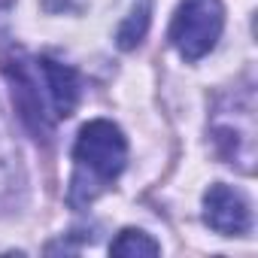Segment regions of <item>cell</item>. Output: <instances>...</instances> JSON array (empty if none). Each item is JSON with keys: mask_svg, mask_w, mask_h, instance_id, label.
<instances>
[{"mask_svg": "<svg viewBox=\"0 0 258 258\" xmlns=\"http://www.w3.org/2000/svg\"><path fill=\"white\" fill-rule=\"evenodd\" d=\"M73 161H76V173L70 182V204L85 207L124 170L127 140L121 127L112 124L109 118H94L82 124L73 146Z\"/></svg>", "mask_w": 258, "mask_h": 258, "instance_id": "1", "label": "cell"}, {"mask_svg": "<svg viewBox=\"0 0 258 258\" xmlns=\"http://www.w3.org/2000/svg\"><path fill=\"white\" fill-rule=\"evenodd\" d=\"M222 28H225L222 0H182L170 25V40L185 61H198L219 43Z\"/></svg>", "mask_w": 258, "mask_h": 258, "instance_id": "2", "label": "cell"}, {"mask_svg": "<svg viewBox=\"0 0 258 258\" xmlns=\"http://www.w3.org/2000/svg\"><path fill=\"white\" fill-rule=\"evenodd\" d=\"M7 76L13 82V94H16V106L19 115L25 118V124L34 134H49V112H46V91H40V70L37 61H7Z\"/></svg>", "mask_w": 258, "mask_h": 258, "instance_id": "3", "label": "cell"}, {"mask_svg": "<svg viewBox=\"0 0 258 258\" xmlns=\"http://www.w3.org/2000/svg\"><path fill=\"white\" fill-rule=\"evenodd\" d=\"M204 219L213 231L225 237H237L249 231V201L231 185H210L204 195Z\"/></svg>", "mask_w": 258, "mask_h": 258, "instance_id": "4", "label": "cell"}, {"mask_svg": "<svg viewBox=\"0 0 258 258\" xmlns=\"http://www.w3.org/2000/svg\"><path fill=\"white\" fill-rule=\"evenodd\" d=\"M37 70H40V79H43V88H46V100L52 106V115L55 118L73 115V109L79 103V76H76V70L67 67V64H58L49 55L37 58Z\"/></svg>", "mask_w": 258, "mask_h": 258, "instance_id": "5", "label": "cell"}, {"mask_svg": "<svg viewBox=\"0 0 258 258\" xmlns=\"http://www.w3.org/2000/svg\"><path fill=\"white\" fill-rule=\"evenodd\" d=\"M22 179V164H19V149L10 134V124L0 112V198H7Z\"/></svg>", "mask_w": 258, "mask_h": 258, "instance_id": "6", "label": "cell"}, {"mask_svg": "<svg viewBox=\"0 0 258 258\" xmlns=\"http://www.w3.org/2000/svg\"><path fill=\"white\" fill-rule=\"evenodd\" d=\"M149 19H152V0H137V7L131 10V16H127L118 28V49H134L146 31H149Z\"/></svg>", "mask_w": 258, "mask_h": 258, "instance_id": "7", "label": "cell"}, {"mask_svg": "<svg viewBox=\"0 0 258 258\" xmlns=\"http://www.w3.org/2000/svg\"><path fill=\"white\" fill-rule=\"evenodd\" d=\"M112 255H121V258H134V255H158L161 246L146 234V231H137V228H124L112 246H109Z\"/></svg>", "mask_w": 258, "mask_h": 258, "instance_id": "8", "label": "cell"}]
</instances>
